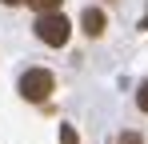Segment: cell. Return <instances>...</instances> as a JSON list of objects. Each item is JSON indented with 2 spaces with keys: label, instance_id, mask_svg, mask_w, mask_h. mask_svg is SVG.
Here are the masks:
<instances>
[{
  "label": "cell",
  "instance_id": "1",
  "mask_svg": "<svg viewBox=\"0 0 148 144\" xmlns=\"http://www.w3.org/2000/svg\"><path fill=\"white\" fill-rule=\"evenodd\" d=\"M52 88H56V76H52L48 68H28L24 76H20V96L32 100V104H44L52 96Z\"/></svg>",
  "mask_w": 148,
  "mask_h": 144
},
{
  "label": "cell",
  "instance_id": "2",
  "mask_svg": "<svg viewBox=\"0 0 148 144\" xmlns=\"http://www.w3.org/2000/svg\"><path fill=\"white\" fill-rule=\"evenodd\" d=\"M68 36H72V28H68V20L60 16V12H44V16H36V40L48 48H60L68 44Z\"/></svg>",
  "mask_w": 148,
  "mask_h": 144
},
{
  "label": "cell",
  "instance_id": "3",
  "mask_svg": "<svg viewBox=\"0 0 148 144\" xmlns=\"http://www.w3.org/2000/svg\"><path fill=\"white\" fill-rule=\"evenodd\" d=\"M80 28H84V36H92V40H96V36H104V12L88 4V8L80 12Z\"/></svg>",
  "mask_w": 148,
  "mask_h": 144
},
{
  "label": "cell",
  "instance_id": "4",
  "mask_svg": "<svg viewBox=\"0 0 148 144\" xmlns=\"http://www.w3.org/2000/svg\"><path fill=\"white\" fill-rule=\"evenodd\" d=\"M28 4H32L40 16H44V12H60V0H28Z\"/></svg>",
  "mask_w": 148,
  "mask_h": 144
},
{
  "label": "cell",
  "instance_id": "5",
  "mask_svg": "<svg viewBox=\"0 0 148 144\" xmlns=\"http://www.w3.org/2000/svg\"><path fill=\"white\" fill-rule=\"evenodd\" d=\"M60 144H80V136H76L72 124H60Z\"/></svg>",
  "mask_w": 148,
  "mask_h": 144
},
{
  "label": "cell",
  "instance_id": "6",
  "mask_svg": "<svg viewBox=\"0 0 148 144\" xmlns=\"http://www.w3.org/2000/svg\"><path fill=\"white\" fill-rule=\"evenodd\" d=\"M136 108L148 112V80H140V88H136Z\"/></svg>",
  "mask_w": 148,
  "mask_h": 144
},
{
  "label": "cell",
  "instance_id": "7",
  "mask_svg": "<svg viewBox=\"0 0 148 144\" xmlns=\"http://www.w3.org/2000/svg\"><path fill=\"white\" fill-rule=\"evenodd\" d=\"M116 144H144V136H140V132H120Z\"/></svg>",
  "mask_w": 148,
  "mask_h": 144
},
{
  "label": "cell",
  "instance_id": "8",
  "mask_svg": "<svg viewBox=\"0 0 148 144\" xmlns=\"http://www.w3.org/2000/svg\"><path fill=\"white\" fill-rule=\"evenodd\" d=\"M0 4H8V8H16V4H28V0H0Z\"/></svg>",
  "mask_w": 148,
  "mask_h": 144
}]
</instances>
